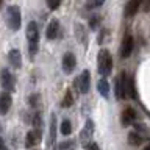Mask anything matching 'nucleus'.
<instances>
[{"instance_id": "nucleus-1", "label": "nucleus", "mask_w": 150, "mask_h": 150, "mask_svg": "<svg viewBox=\"0 0 150 150\" xmlns=\"http://www.w3.org/2000/svg\"><path fill=\"white\" fill-rule=\"evenodd\" d=\"M27 41L30 55L35 56L39 50V28H38V23L33 21L27 25Z\"/></svg>"}, {"instance_id": "nucleus-2", "label": "nucleus", "mask_w": 150, "mask_h": 150, "mask_svg": "<svg viewBox=\"0 0 150 150\" xmlns=\"http://www.w3.org/2000/svg\"><path fill=\"white\" fill-rule=\"evenodd\" d=\"M97 70L103 78H106L112 70V58L106 49H102L97 55Z\"/></svg>"}, {"instance_id": "nucleus-3", "label": "nucleus", "mask_w": 150, "mask_h": 150, "mask_svg": "<svg viewBox=\"0 0 150 150\" xmlns=\"http://www.w3.org/2000/svg\"><path fill=\"white\" fill-rule=\"evenodd\" d=\"M6 23L9 27V30L17 31L21 30L22 25V17H21V9L16 5H9L6 8Z\"/></svg>"}, {"instance_id": "nucleus-4", "label": "nucleus", "mask_w": 150, "mask_h": 150, "mask_svg": "<svg viewBox=\"0 0 150 150\" xmlns=\"http://www.w3.org/2000/svg\"><path fill=\"white\" fill-rule=\"evenodd\" d=\"M127 84H128L127 74L122 72L120 77H117L116 81H114V91H116V98L117 100H122V98L127 96Z\"/></svg>"}, {"instance_id": "nucleus-5", "label": "nucleus", "mask_w": 150, "mask_h": 150, "mask_svg": "<svg viewBox=\"0 0 150 150\" xmlns=\"http://www.w3.org/2000/svg\"><path fill=\"white\" fill-rule=\"evenodd\" d=\"M0 84H2V88L6 92H9V91H13V89H14L16 81H14L13 74L9 72L8 69H2V72H0Z\"/></svg>"}, {"instance_id": "nucleus-6", "label": "nucleus", "mask_w": 150, "mask_h": 150, "mask_svg": "<svg viewBox=\"0 0 150 150\" xmlns=\"http://www.w3.org/2000/svg\"><path fill=\"white\" fill-rule=\"evenodd\" d=\"M77 84H78V91L81 94L89 92V88H91V74H89V70H86V69L83 70L81 75L77 80Z\"/></svg>"}, {"instance_id": "nucleus-7", "label": "nucleus", "mask_w": 150, "mask_h": 150, "mask_svg": "<svg viewBox=\"0 0 150 150\" xmlns=\"http://www.w3.org/2000/svg\"><path fill=\"white\" fill-rule=\"evenodd\" d=\"M56 116H52L50 128H49V142H47V150H56Z\"/></svg>"}, {"instance_id": "nucleus-8", "label": "nucleus", "mask_w": 150, "mask_h": 150, "mask_svg": "<svg viewBox=\"0 0 150 150\" xmlns=\"http://www.w3.org/2000/svg\"><path fill=\"white\" fill-rule=\"evenodd\" d=\"M92 134H94V122L91 119H88L86 124H84V128L81 130V133H80V141L83 142V145L91 142Z\"/></svg>"}, {"instance_id": "nucleus-9", "label": "nucleus", "mask_w": 150, "mask_h": 150, "mask_svg": "<svg viewBox=\"0 0 150 150\" xmlns=\"http://www.w3.org/2000/svg\"><path fill=\"white\" fill-rule=\"evenodd\" d=\"M41 136H42V131L41 128H33L27 133V138H25V147H35L41 142Z\"/></svg>"}, {"instance_id": "nucleus-10", "label": "nucleus", "mask_w": 150, "mask_h": 150, "mask_svg": "<svg viewBox=\"0 0 150 150\" xmlns=\"http://www.w3.org/2000/svg\"><path fill=\"white\" fill-rule=\"evenodd\" d=\"M61 66H63V70L66 74H72V70L75 69V66H77V58H75V55L67 52V53L63 56V63H61Z\"/></svg>"}, {"instance_id": "nucleus-11", "label": "nucleus", "mask_w": 150, "mask_h": 150, "mask_svg": "<svg viewBox=\"0 0 150 150\" xmlns=\"http://www.w3.org/2000/svg\"><path fill=\"white\" fill-rule=\"evenodd\" d=\"M133 52V36L127 35L124 36L122 39V44H120V56L122 58H128Z\"/></svg>"}, {"instance_id": "nucleus-12", "label": "nucleus", "mask_w": 150, "mask_h": 150, "mask_svg": "<svg viewBox=\"0 0 150 150\" xmlns=\"http://www.w3.org/2000/svg\"><path fill=\"white\" fill-rule=\"evenodd\" d=\"M58 33H59V22L56 21V19H52V21L49 22V25H47L45 38H47L49 41H53V39H56Z\"/></svg>"}, {"instance_id": "nucleus-13", "label": "nucleus", "mask_w": 150, "mask_h": 150, "mask_svg": "<svg viewBox=\"0 0 150 150\" xmlns=\"http://www.w3.org/2000/svg\"><path fill=\"white\" fill-rule=\"evenodd\" d=\"M134 119H136V111L133 110V108H127V110L122 111V114H120L122 127H130L134 122Z\"/></svg>"}, {"instance_id": "nucleus-14", "label": "nucleus", "mask_w": 150, "mask_h": 150, "mask_svg": "<svg viewBox=\"0 0 150 150\" xmlns=\"http://www.w3.org/2000/svg\"><path fill=\"white\" fill-rule=\"evenodd\" d=\"M11 103H13V98L9 96V92H2L0 94V114L5 116L6 112L9 111V108H11Z\"/></svg>"}, {"instance_id": "nucleus-15", "label": "nucleus", "mask_w": 150, "mask_h": 150, "mask_svg": "<svg viewBox=\"0 0 150 150\" xmlns=\"http://www.w3.org/2000/svg\"><path fill=\"white\" fill-rule=\"evenodd\" d=\"M8 59H9V64L13 66V67L19 69L22 66V56H21V52L17 49H11L8 53Z\"/></svg>"}, {"instance_id": "nucleus-16", "label": "nucleus", "mask_w": 150, "mask_h": 150, "mask_svg": "<svg viewBox=\"0 0 150 150\" xmlns=\"http://www.w3.org/2000/svg\"><path fill=\"white\" fill-rule=\"evenodd\" d=\"M144 0H130L128 3H127V6H125V16H134L136 13H138V9L141 8V5H142Z\"/></svg>"}, {"instance_id": "nucleus-17", "label": "nucleus", "mask_w": 150, "mask_h": 150, "mask_svg": "<svg viewBox=\"0 0 150 150\" xmlns=\"http://www.w3.org/2000/svg\"><path fill=\"white\" fill-rule=\"evenodd\" d=\"M97 91H98V94H100L102 97L108 98V96H110V83L106 81V78H100V80H98Z\"/></svg>"}, {"instance_id": "nucleus-18", "label": "nucleus", "mask_w": 150, "mask_h": 150, "mask_svg": "<svg viewBox=\"0 0 150 150\" xmlns=\"http://www.w3.org/2000/svg\"><path fill=\"white\" fill-rule=\"evenodd\" d=\"M75 38L81 42V44H86V31H84V27L81 25V23H75Z\"/></svg>"}, {"instance_id": "nucleus-19", "label": "nucleus", "mask_w": 150, "mask_h": 150, "mask_svg": "<svg viewBox=\"0 0 150 150\" xmlns=\"http://www.w3.org/2000/svg\"><path fill=\"white\" fill-rule=\"evenodd\" d=\"M141 142H142V136H141V133H138V130H136V131H130V133H128V144L138 147Z\"/></svg>"}, {"instance_id": "nucleus-20", "label": "nucleus", "mask_w": 150, "mask_h": 150, "mask_svg": "<svg viewBox=\"0 0 150 150\" xmlns=\"http://www.w3.org/2000/svg\"><path fill=\"white\" fill-rule=\"evenodd\" d=\"M59 131H61V134H63V136H69L70 133H72V124H70L69 119H64L63 122H61Z\"/></svg>"}, {"instance_id": "nucleus-21", "label": "nucleus", "mask_w": 150, "mask_h": 150, "mask_svg": "<svg viewBox=\"0 0 150 150\" xmlns=\"http://www.w3.org/2000/svg\"><path fill=\"white\" fill-rule=\"evenodd\" d=\"M74 102H75V98H74V96H72V91H66V96H64V98H63V102H61V106L69 108V106L74 105Z\"/></svg>"}, {"instance_id": "nucleus-22", "label": "nucleus", "mask_w": 150, "mask_h": 150, "mask_svg": "<svg viewBox=\"0 0 150 150\" xmlns=\"http://www.w3.org/2000/svg\"><path fill=\"white\" fill-rule=\"evenodd\" d=\"M127 94H128V96L133 98L138 97V94H136V88H134V80L133 78H128V84H127Z\"/></svg>"}, {"instance_id": "nucleus-23", "label": "nucleus", "mask_w": 150, "mask_h": 150, "mask_svg": "<svg viewBox=\"0 0 150 150\" xmlns=\"http://www.w3.org/2000/svg\"><path fill=\"white\" fill-rule=\"evenodd\" d=\"M75 145L74 141H64V142L58 144V147H56V150H70Z\"/></svg>"}, {"instance_id": "nucleus-24", "label": "nucleus", "mask_w": 150, "mask_h": 150, "mask_svg": "<svg viewBox=\"0 0 150 150\" xmlns=\"http://www.w3.org/2000/svg\"><path fill=\"white\" fill-rule=\"evenodd\" d=\"M45 2H47V6L50 9H56V8H59V5H61V0H45Z\"/></svg>"}, {"instance_id": "nucleus-25", "label": "nucleus", "mask_w": 150, "mask_h": 150, "mask_svg": "<svg viewBox=\"0 0 150 150\" xmlns=\"http://www.w3.org/2000/svg\"><path fill=\"white\" fill-rule=\"evenodd\" d=\"M105 3V0H91L89 3H86V8H96V6H102Z\"/></svg>"}, {"instance_id": "nucleus-26", "label": "nucleus", "mask_w": 150, "mask_h": 150, "mask_svg": "<svg viewBox=\"0 0 150 150\" xmlns=\"http://www.w3.org/2000/svg\"><path fill=\"white\" fill-rule=\"evenodd\" d=\"M108 35H110V31H108V30H103V31L100 33V36H98V44H103V42L108 39Z\"/></svg>"}, {"instance_id": "nucleus-27", "label": "nucleus", "mask_w": 150, "mask_h": 150, "mask_svg": "<svg viewBox=\"0 0 150 150\" xmlns=\"http://www.w3.org/2000/svg\"><path fill=\"white\" fill-rule=\"evenodd\" d=\"M38 103H39V94H31V96H30V105L36 106Z\"/></svg>"}, {"instance_id": "nucleus-28", "label": "nucleus", "mask_w": 150, "mask_h": 150, "mask_svg": "<svg viewBox=\"0 0 150 150\" xmlns=\"http://www.w3.org/2000/svg\"><path fill=\"white\" fill-rule=\"evenodd\" d=\"M83 147H84V150H100V149H98V145H97L96 142H92V141H91L89 144L83 145Z\"/></svg>"}, {"instance_id": "nucleus-29", "label": "nucleus", "mask_w": 150, "mask_h": 150, "mask_svg": "<svg viewBox=\"0 0 150 150\" xmlns=\"http://www.w3.org/2000/svg\"><path fill=\"white\" fill-rule=\"evenodd\" d=\"M97 22H98V19L97 17H92L91 19V22H89V25H91V28L94 30V28H97Z\"/></svg>"}, {"instance_id": "nucleus-30", "label": "nucleus", "mask_w": 150, "mask_h": 150, "mask_svg": "<svg viewBox=\"0 0 150 150\" xmlns=\"http://www.w3.org/2000/svg\"><path fill=\"white\" fill-rule=\"evenodd\" d=\"M0 150H9L8 145L5 144V139H3V138H0Z\"/></svg>"}, {"instance_id": "nucleus-31", "label": "nucleus", "mask_w": 150, "mask_h": 150, "mask_svg": "<svg viewBox=\"0 0 150 150\" xmlns=\"http://www.w3.org/2000/svg\"><path fill=\"white\" fill-rule=\"evenodd\" d=\"M142 150H150V145H147V147H144Z\"/></svg>"}, {"instance_id": "nucleus-32", "label": "nucleus", "mask_w": 150, "mask_h": 150, "mask_svg": "<svg viewBox=\"0 0 150 150\" xmlns=\"http://www.w3.org/2000/svg\"><path fill=\"white\" fill-rule=\"evenodd\" d=\"M0 131H2V125H0Z\"/></svg>"}, {"instance_id": "nucleus-33", "label": "nucleus", "mask_w": 150, "mask_h": 150, "mask_svg": "<svg viewBox=\"0 0 150 150\" xmlns=\"http://www.w3.org/2000/svg\"><path fill=\"white\" fill-rule=\"evenodd\" d=\"M33 150H39V149H33Z\"/></svg>"}]
</instances>
